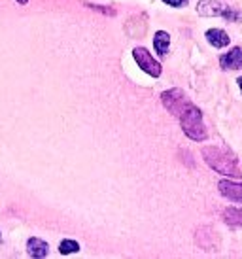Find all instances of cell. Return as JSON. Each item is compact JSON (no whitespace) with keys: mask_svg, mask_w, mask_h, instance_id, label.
Returning <instances> with one entry per match:
<instances>
[{"mask_svg":"<svg viewBox=\"0 0 242 259\" xmlns=\"http://www.w3.org/2000/svg\"><path fill=\"white\" fill-rule=\"evenodd\" d=\"M203 157L207 161V165L216 170L218 174H223L227 178H236L242 180V165L240 161L229 153L227 150H220V148H214V146H207L203 148Z\"/></svg>","mask_w":242,"mask_h":259,"instance_id":"cell-1","label":"cell"},{"mask_svg":"<svg viewBox=\"0 0 242 259\" xmlns=\"http://www.w3.org/2000/svg\"><path fill=\"white\" fill-rule=\"evenodd\" d=\"M176 117L180 119V125H182L185 137L195 140V142H205L207 140L208 133L207 127H205V121H203V112L191 101L180 110Z\"/></svg>","mask_w":242,"mask_h":259,"instance_id":"cell-2","label":"cell"},{"mask_svg":"<svg viewBox=\"0 0 242 259\" xmlns=\"http://www.w3.org/2000/svg\"><path fill=\"white\" fill-rule=\"evenodd\" d=\"M197 14L200 17H223L231 23H240L242 14L231 6H225L218 0H199L197 4Z\"/></svg>","mask_w":242,"mask_h":259,"instance_id":"cell-3","label":"cell"},{"mask_svg":"<svg viewBox=\"0 0 242 259\" xmlns=\"http://www.w3.org/2000/svg\"><path fill=\"white\" fill-rule=\"evenodd\" d=\"M133 57H135L136 65L140 66L148 76H151V78H159V76H161L163 66L151 57V53L146 50V48H135V50H133Z\"/></svg>","mask_w":242,"mask_h":259,"instance_id":"cell-4","label":"cell"},{"mask_svg":"<svg viewBox=\"0 0 242 259\" xmlns=\"http://www.w3.org/2000/svg\"><path fill=\"white\" fill-rule=\"evenodd\" d=\"M161 102H163V106L169 110L171 114L178 115V112L189 102V99H187L180 89H169V91H165V93L161 95Z\"/></svg>","mask_w":242,"mask_h":259,"instance_id":"cell-5","label":"cell"},{"mask_svg":"<svg viewBox=\"0 0 242 259\" xmlns=\"http://www.w3.org/2000/svg\"><path fill=\"white\" fill-rule=\"evenodd\" d=\"M218 189H220V193L229 199V201L233 202H240L242 204V184L235 180H221L218 184Z\"/></svg>","mask_w":242,"mask_h":259,"instance_id":"cell-6","label":"cell"},{"mask_svg":"<svg viewBox=\"0 0 242 259\" xmlns=\"http://www.w3.org/2000/svg\"><path fill=\"white\" fill-rule=\"evenodd\" d=\"M220 66L223 70H238L242 68V48H233L220 57Z\"/></svg>","mask_w":242,"mask_h":259,"instance_id":"cell-7","label":"cell"},{"mask_svg":"<svg viewBox=\"0 0 242 259\" xmlns=\"http://www.w3.org/2000/svg\"><path fill=\"white\" fill-rule=\"evenodd\" d=\"M207 40L210 46H214V48H218V50H221V48H227L229 44H231V38H229V34L225 32V30L221 29H208L207 30Z\"/></svg>","mask_w":242,"mask_h":259,"instance_id":"cell-8","label":"cell"},{"mask_svg":"<svg viewBox=\"0 0 242 259\" xmlns=\"http://www.w3.org/2000/svg\"><path fill=\"white\" fill-rule=\"evenodd\" d=\"M48 250H50V246H48V242H44L42 238L32 237L27 242V252H29L30 257H46Z\"/></svg>","mask_w":242,"mask_h":259,"instance_id":"cell-9","label":"cell"},{"mask_svg":"<svg viewBox=\"0 0 242 259\" xmlns=\"http://www.w3.org/2000/svg\"><path fill=\"white\" fill-rule=\"evenodd\" d=\"M169 46H171V36L167 30H157L155 36H153V48L159 55H167L169 51Z\"/></svg>","mask_w":242,"mask_h":259,"instance_id":"cell-10","label":"cell"},{"mask_svg":"<svg viewBox=\"0 0 242 259\" xmlns=\"http://www.w3.org/2000/svg\"><path fill=\"white\" fill-rule=\"evenodd\" d=\"M223 220L229 225H235V227H242V210L235 208V206H229L223 210Z\"/></svg>","mask_w":242,"mask_h":259,"instance_id":"cell-11","label":"cell"},{"mask_svg":"<svg viewBox=\"0 0 242 259\" xmlns=\"http://www.w3.org/2000/svg\"><path fill=\"white\" fill-rule=\"evenodd\" d=\"M78 250H79V244L76 240H70V238H66V240H63L59 244V253H63V255H70V253L78 252Z\"/></svg>","mask_w":242,"mask_h":259,"instance_id":"cell-12","label":"cell"},{"mask_svg":"<svg viewBox=\"0 0 242 259\" xmlns=\"http://www.w3.org/2000/svg\"><path fill=\"white\" fill-rule=\"evenodd\" d=\"M165 4H169L172 8H182L185 4V0H163Z\"/></svg>","mask_w":242,"mask_h":259,"instance_id":"cell-13","label":"cell"},{"mask_svg":"<svg viewBox=\"0 0 242 259\" xmlns=\"http://www.w3.org/2000/svg\"><path fill=\"white\" fill-rule=\"evenodd\" d=\"M236 83H238V89L242 91V76H238V79H236Z\"/></svg>","mask_w":242,"mask_h":259,"instance_id":"cell-14","label":"cell"}]
</instances>
